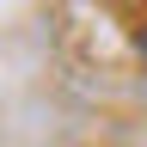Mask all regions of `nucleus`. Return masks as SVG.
<instances>
[{
	"mask_svg": "<svg viewBox=\"0 0 147 147\" xmlns=\"http://www.w3.org/2000/svg\"><path fill=\"white\" fill-rule=\"evenodd\" d=\"M141 49H147V37H141Z\"/></svg>",
	"mask_w": 147,
	"mask_h": 147,
	"instance_id": "nucleus-1",
	"label": "nucleus"
}]
</instances>
